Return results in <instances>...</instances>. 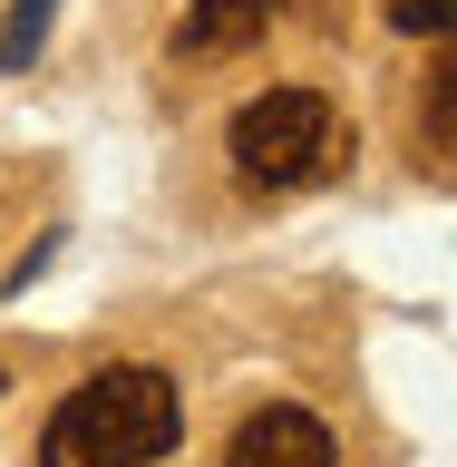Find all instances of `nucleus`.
<instances>
[{"instance_id":"5","label":"nucleus","mask_w":457,"mask_h":467,"mask_svg":"<svg viewBox=\"0 0 457 467\" xmlns=\"http://www.w3.org/2000/svg\"><path fill=\"white\" fill-rule=\"evenodd\" d=\"M58 0H10V20H0V68H29L39 58V39H49Z\"/></svg>"},{"instance_id":"6","label":"nucleus","mask_w":457,"mask_h":467,"mask_svg":"<svg viewBox=\"0 0 457 467\" xmlns=\"http://www.w3.org/2000/svg\"><path fill=\"white\" fill-rule=\"evenodd\" d=\"M389 29H409V39H438V29H448V0H389Z\"/></svg>"},{"instance_id":"1","label":"nucleus","mask_w":457,"mask_h":467,"mask_svg":"<svg viewBox=\"0 0 457 467\" xmlns=\"http://www.w3.org/2000/svg\"><path fill=\"white\" fill-rule=\"evenodd\" d=\"M175 438H185L175 379L146 370V360H117V370H88L78 389L49 409L39 467H166Z\"/></svg>"},{"instance_id":"3","label":"nucleus","mask_w":457,"mask_h":467,"mask_svg":"<svg viewBox=\"0 0 457 467\" xmlns=\"http://www.w3.org/2000/svg\"><path fill=\"white\" fill-rule=\"evenodd\" d=\"M214 467H341V458H331V429H321L312 409L273 400V409H254V419L224 438V458H214Z\"/></svg>"},{"instance_id":"2","label":"nucleus","mask_w":457,"mask_h":467,"mask_svg":"<svg viewBox=\"0 0 457 467\" xmlns=\"http://www.w3.org/2000/svg\"><path fill=\"white\" fill-rule=\"evenodd\" d=\"M224 156H234V175L254 195H302V185H321L350 156V127H341V108L321 88H263V98L234 108Z\"/></svg>"},{"instance_id":"4","label":"nucleus","mask_w":457,"mask_h":467,"mask_svg":"<svg viewBox=\"0 0 457 467\" xmlns=\"http://www.w3.org/2000/svg\"><path fill=\"white\" fill-rule=\"evenodd\" d=\"M273 20H283V0H195L175 20V58H234V49H254Z\"/></svg>"}]
</instances>
